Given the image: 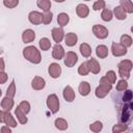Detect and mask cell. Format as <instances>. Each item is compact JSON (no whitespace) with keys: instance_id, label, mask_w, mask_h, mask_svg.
<instances>
[{"instance_id":"6da1fadb","label":"cell","mask_w":133,"mask_h":133,"mask_svg":"<svg viewBox=\"0 0 133 133\" xmlns=\"http://www.w3.org/2000/svg\"><path fill=\"white\" fill-rule=\"evenodd\" d=\"M23 56H24L25 59H27L28 61H30L31 63H34V64L39 63L41 60H42L41 52L34 46H28V47H26L23 50Z\"/></svg>"},{"instance_id":"7a4b0ae2","label":"cell","mask_w":133,"mask_h":133,"mask_svg":"<svg viewBox=\"0 0 133 133\" xmlns=\"http://www.w3.org/2000/svg\"><path fill=\"white\" fill-rule=\"evenodd\" d=\"M111 89H112V84L104 76V77H102L100 79V85L96 88V91H95L96 97L99 98V99H103V98H105L109 94V91Z\"/></svg>"},{"instance_id":"3957f363","label":"cell","mask_w":133,"mask_h":133,"mask_svg":"<svg viewBox=\"0 0 133 133\" xmlns=\"http://www.w3.org/2000/svg\"><path fill=\"white\" fill-rule=\"evenodd\" d=\"M132 66H133V63L129 59H124L117 64L118 75L122 77V79H126L127 80L130 77V72L132 70Z\"/></svg>"},{"instance_id":"277c9868","label":"cell","mask_w":133,"mask_h":133,"mask_svg":"<svg viewBox=\"0 0 133 133\" xmlns=\"http://www.w3.org/2000/svg\"><path fill=\"white\" fill-rule=\"evenodd\" d=\"M47 107L52 113H56L59 110V99L55 94L49 95L47 98Z\"/></svg>"},{"instance_id":"5b68a950","label":"cell","mask_w":133,"mask_h":133,"mask_svg":"<svg viewBox=\"0 0 133 133\" xmlns=\"http://www.w3.org/2000/svg\"><path fill=\"white\" fill-rule=\"evenodd\" d=\"M133 109V104L132 102H128L125 103V106L122 109V113H121V121L124 124H127L128 122L131 121V112Z\"/></svg>"},{"instance_id":"8992f818","label":"cell","mask_w":133,"mask_h":133,"mask_svg":"<svg viewBox=\"0 0 133 133\" xmlns=\"http://www.w3.org/2000/svg\"><path fill=\"white\" fill-rule=\"evenodd\" d=\"M92 33L95 34L96 37H98L100 39H104V38H106L108 36L109 31L105 26L96 24V25L92 26Z\"/></svg>"},{"instance_id":"52a82bcc","label":"cell","mask_w":133,"mask_h":133,"mask_svg":"<svg viewBox=\"0 0 133 133\" xmlns=\"http://www.w3.org/2000/svg\"><path fill=\"white\" fill-rule=\"evenodd\" d=\"M111 53L115 57H121V56H124L127 54V48L124 47L121 43H112Z\"/></svg>"},{"instance_id":"ba28073f","label":"cell","mask_w":133,"mask_h":133,"mask_svg":"<svg viewBox=\"0 0 133 133\" xmlns=\"http://www.w3.org/2000/svg\"><path fill=\"white\" fill-rule=\"evenodd\" d=\"M63 57H64L63 62H64V64H65L68 68L74 66V65L76 64V62L78 61V56H77V54H76L75 52H73V51H69L66 54H64Z\"/></svg>"},{"instance_id":"9c48e42d","label":"cell","mask_w":133,"mask_h":133,"mask_svg":"<svg viewBox=\"0 0 133 133\" xmlns=\"http://www.w3.org/2000/svg\"><path fill=\"white\" fill-rule=\"evenodd\" d=\"M28 20L33 25H39V24L43 23V15L41 12H38V11L32 10L28 15Z\"/></svg>"},{"instance_id":"30bf717a","label":"cell","mask_w":133,"mask_h":133,"mask_svg":"<svg viewBox=\"0 0 133 133\" xmlns=\"http://www.w3.org/2000/svg\"><path fill=\"white\" fill-rule=\"evenodd\" d=\"M51 34L56 44H59L64 37V31H63L62 27H54L51 31Z\"/></svg>"},{"instance_id":"8fae6325","label":"cell","mask_w":133,"mask_h":133,"mask_svg":"<svg viewBox=\"0 0 133 133\" xmlns=\"http://www.w3.org/2000/svg\"><path fill=\"white\" fill-rule=\"evenodd\" d=\"M48 73H49V75H50L52 78L56 79V78H58V77L60 76V74H61V68H60V65H59L58 63L52 62V63L49 65V68H48Z\"/></svg>"},{"instance_id":"7c38bea8","label":"cell","mask_w":133,"mask_h":133,"mask_svg":"<svg viewBox=\"0 0 133 133\" xmlns=\"http://www.w3.org/2000/svg\"><path fill=\"white\" fill-rule=\"evenodd\" d=\"M87 66H88V70L89 72H91L92 74H99L100 71H101V66H100V63L98 62V60L96 58H89L87 61Z\"/></svg>"},{"instance_id":"4fadbf2b","label":"cell","mask_w":133,"mask_h":133,"mask_svg":"<svg viewBox=\"0 0 133 133\" xmlns=\"http://www.w3.org/2000/svg\"><path fill=\"white\" fill-rule=\"evenodd\" d=\"M64 49L63 47L60 45V44H56L54 47H53V51H52V57L56 60H59V59H62L63 56H64Z\"/></svg>"},{"instance_id":"5bb4252c","label":"cell","mask_w":133,"mask_h":133,"mask_svg":"<svg viewBox=\"0 0 133 133\" xmlns=\"http://www.w3.org/2000/svg\"><path fill=\"white\" fill-rule=\"evenodd\" d=\"M46 85V81L43 77H39V76H35L32 81H31V87L35 90H41L45 87Z\"/></svg>"},{"instance_id":"9a60e30c","label":"cell","mask_w":133,"mask_h":133,"mask_svg":"<svg viewBox=\"0 0 133 133\" xmlns=\"http://www.w3.org/2000/svg\"><path fill=\"white\" fill-rule=\"evenodd\" d=\"M63 38H64L65 45L69 46V47H74L77 44V42H78V36L74 32H69V33L64 34V37Z\"/></svg>"},{"instance_id":"2e32d148","label":"cell","mask_w":133,"mask_h":133,"mask_svg":"<svg viewBox=\"0 0 133 133\" xmlns=\"http://www.w3.org/2000/svg\"><path fill=\"white\" fill-rule=\"evenodd\" d=\"M62 96H63V98H64V100H65L66 102H73V101L75 100V97H76L74 89H73L70 85H66V86L63 88Z\"/></svg>"},{"instance_id":"e0dca14e","label":"cell","mask_w":133,"mask_h":133,"mask_svg":"<svg viewBox=\"0 0 133 133\" xmlns=\"http://www.w3.org/2000/svg\"><path fill=\"white\" fill-rule=\"evenodd\" d=\"M34 38H35V32L32 29H26V30L23 31V33H22L23 43H25V44L31 43V42L34 41Z\"/></svg>"},{"instance_id":"ac0fdd59","label":"cell","mask_w":133,"mask_h":133,"mask_svg":"<svg viewBox=\"0 0 133 133\" xmlns=\"http://www.w3.org/2000/svg\"><path fill=\"white\" fill-rule=\"evenodd\" d=\"M4 123L9 126L10 128H16L17 125V121L15 119V117L12 116V114L9 112V110H5L4 111Z\"/></svg>"},{"instance_id":"d6986e66","label":"cell","mask_w":133,"mask_h":133,"mask_svg":"<svg viewBox=\"0 0 133 133\" xmlns=\"http://www.w3.org/2000/svg\"><path fill=\"white\" fill-rule=\"evenodd\" d=\"M76 12H77L78 17L84 19V18H86V17L88 16V14H89V8H88L87 5L81 3V4H78V5H77V7H76Z\"/></svg>"},{"instance_id":"ffe728a7","label":"cell","mask_w":133,"mask_h":133,"mask_svg":"<svg viewBox=\"0 0 133 133\" xmlns=\"http://www.w3.org/2000/svg\"><path fill=\"white\" fill-rule=\"evenodd\" d=\"M112 14H113V16L117 20H125L127 18V12L125 11V9L121 5L115 6L114 9H113V11H112Z\"/></svg>"},{"instance_id":"44dd1931","label":"cell","mask_w":133,"mask_h":133,"mask_svg":"<svg viewBox=\"0 0 133 133\" xmlns=\"http://www.w3.org/2000/svg\"><path fill=\"white\" fill-rule=\"evenodd\" d=\"M78 90H79V94H80L81 96H83V97L89 95V92H90V85H89V83L86 82V81L81 82V83L79 84Z\"/></svg>"},{"instance_id":"7402d4cb","label":"cell","mask_w":133,"mask_h":133,"mask_svg":"<svg viewBox=\"0 0 133 133\" xmlns=\"http://www.w3.org/2000/svg\"><path fill=\"white\" fill-rule=\"evenodd\" d=\"M108 48L105 45H99L96 48V54L99 58H106L108 56Z\"/></svg>"},{"instance_id":"603a6c76","label":"cell","mask_w":133,"mask_h":133,"mask_svg":"<svg viewBox=\"0 0 133 133\" xmlns=\"http://www.w3.org/2000/svg\"><path fill=\"white\" fill-rule=\"evenodd\" d=\"M15 105V102L12 100V98H9V97H5L3 98V100L1 101V107L4 109V110H10Z\"/></svg>"},{"instance_id":"cb8c5ba5","label":"cell","mask_w":133,"mask_h":133,"mask_svg":"<svg viewBox=\"0 0 133 133\" xmlns=\"http://www.w3.org/2000/svg\"><path fill=\"white\" fill-rule=\"evenodd\" d=\"M70 21V17L68 14L65 12H60L58 16H57V23L60 27H64Z\"/></svg>"},{"instance_id":"d4e9b609","label":"cell","mask_w":133,"mask_h":133,"mask_svg":"<svg viewBox=\"0 0 133 133\" xmlns=\"http://www.w3.org/2000/svg\"><path fill=\"white\" fill-rule=\"evenodd\" d=\"M79 50H80V53L82 54V56L83 57H89L90 55H91V48H90V46L88 45V44H86V43H82L81 45H80V48H79Z\"/></svg>"},{"instance_id":"484cf974","label":"cell","mask_w":133,"mask_h":133,"mask_svg":"<svg viewBox=\"0 0 133 133\" xmlns=\"http://www.w3.org/2000/svg\"><path fill=\"white\" fill-rule=\"evenodd\" d=\"M119 4L127 14L133 12V3L131 0H119Z\"/></svg>"},{"instance_id":"4316f807","label":"cell","mask_w":133,"mask_h":133,"mask_svg":"<svg viewBox=\"0 0 133 133\" xmlns=\"http://www.w3.org/2000/svg\"><path fill=\"white\" fill-rule=\"evenodd\" d=\"M15 115L17 116V119L19 121V123H20V124H22V125H25V124L28 122L26 114H25L24 112H22V111L20 110V108H19V107H17V108H16V110H15Z\"/></svg>"},{"instance_id":"83f0119b","label":"cell","mask_w":133,"mask_h":133,"mask_svg":"<svg viewBox=\"0 0 133 133\" xmlns=\"http://www.w3.org/2000/svg\"><path fill=\"white\" fill-rule=\"evenodd\" d=\"M54 125H55V127H56L58 130H61V131L66 130V129H68V127H69L68 122H66L64 118H61V117L56 118V119H55V122H54Z\"/></svg>"},{"instance_id":"f1b7e54d","label":"cell","mask_w":133,"mask_h":133,"mask_svg":"<svg viewBox=\"0 0 133 133\" xmlns=\"http://www.w3.org/2000/svg\"><path fill=\"white\" fill-rule=\"evenodd\" d=\"M36 5L44 11H48L51 8V1L50 0H37Z\"/></svg>"},{"instance_id":"f546056e","label":"cell","mask_w":133,"mask_h":133,"mask_svg":"<svg viewBox=\"0 0 133 133\" xmlns=\"http://www.w3.org/2000/svg\"><path fill=\"white\" fill-rule=\"evenodd\" d=\"M38 45H39L41 50H43V51H48V50L50 49V47H51V42H50V39L47 38V37H42V38L39 39V42H38Z\"/></svg>"},{"instance_id":"4dcf8cb0","label":"cell","mask_w":133,"mask_h":133,"mask_svg":"<svg viewBox=\"0 0 133 133\" xmlns=\"http://www.w3.org/2000/svg\"><path fill=\"white\" fill-rule=\"evenodd\" d=\"M101 18H102L103 21L109 22V21L112 20L113 14H112V11H111L110 9H108V8H103V9H102V14H101Z\"/></svg>"},{"instance_id":"1f68e13d","label":"cell","mask_w":133,"mask_h":133,"mask_svg":"<svg viewBox=\"0 0 133 133\" xmlns=\"http://www.w3.org/2000/svg\"><path fill=\"white\" fill-rule=\"evenodd\" d=\"M121 44L126 48L131 47L132 46V37L128 34H123L121 36Z\"/></svg>"},{"instance_id":"d6a6232c","label":"cell","mask_w":133,"mask_h":133,"mask_svg":"<svg viewBox=\"0 0 133 133\" xmlns=\"http://www.w3.org/2000/svg\"><path fill=\"white\" fill-rule=\"evenodd\" d=\"M89 129H90V131H92V132H95V133H98V132H100V131L103 129V124H102V122H100V121H96V122H94V123L89 126Z\"/></svg>"},{"instance_id":"836d02e7","label":"cell","mask_w":133,"mask_h":133,"mask_svg":"<svg viewBox=\"0 0 133 133\" xmlns=\"http://www.w3.org/2000/svg\"><path fill=\"white\" fill-rule=\"evenodd\" d=\"M88 73H89V70H88V66H87V62L84 61L78 68V74L81 75V76H86V75H88Z\"/></svg>"},{"instance_id":"e575fe53","label":"cell","mask_w":133,"mask_h":133,"mask_svg":"<svg viewBox=\"0 0 133 133\" xmlns=\"http://www.w3.org/2000/svg\"><path fill=\"white\" fill-rule=\"evenodd\" d=\"M128 130V126L126 124H115L112 127V132L113 133H119V132H124Z\"/></svg>"},{"instance_id":"d590c367","label":"cell","mask_w":133,"mask_h":133,"mask_svg":"<svg viewBox=\"0 0 133 133\" xmlns=\"http://www.w3.org/2000/svg\"><path fill=\"white\" fill-rule=\"evenodd\" d=\"M16 95V83H15V80H12L9 84V86L7 87V90H6V96L9 97V98H14Z\"/></svg>"},{"instance_id":"8d00e7d4","label":"cell","mask_w":133,"mask_h":133,"mask_svg":"<svg viewBox=\"0 0 133 133\" xmlns=\"http://www.w3.org/2000/svg\"><path fill=\"white\" fill-rule=\"evenodd\" d=\"M18 107H19L20 110H21L22 112H24L25 114L29 113V111H30V104H29L28 101H22V102L19 104Z\"/></svg>"},{"instance_id":"74e56055","label":"cell","mask_w":133,"mask_h":133,"mask_svg":"<svg viewBox=\"0 0 133 133\" xmlns=\"http://www.w3.org/2000/svg\"><path fill=\"white\" fill-rule=\"evenodd\" d=\"M52 17H53V14L50 10L44 11V14H43V24H45V25L50 24L51 21H52Z\"/></svg>"},{"instance_id":"f35d334b","label":"cell","mask_w":133,"mask_h":133,"mask_svg":"<svg viewBox=\"0 0 133 133\" xmlns=\"http://www.w3.org/2000/svg\"><path fill=\"white\" fill-rule=\"evenodd\" d=\"M127 88H128V82H127L126 79H121L116 83V90L123 91V90H126Z\"/></svg>"},{"instance_id":"ab89813d","label":"cell","mask_w":133,"mask_h":133,"mask_svg":"<svg viewBox=\"0 0 133 133\" xmlns=\"http://www.w3.org/2000/svg\"><path fill=\"white\" fill-rule=\"evenodd\" d=\"M105 5H106V3L104 0H97L92 5V9L94 10H101V9L105 8Z\"/></svg>"},{"instance_id":"60d3db41","label":"cell","mask_w":133,"mask_h":133,"mask_svg":"<svg viewBox=\"0 0 133 133\" xmlns=\"http://www.w3.org/2000/svg\"><path fill=\"white\" fill-rule=\"evenodd\" d=\"M3 4L7 8H15L19 4V0H3Z\"/></svg>"},{"instance_id":"b9f144b4","label":"cell","mask_w":133,"mask_h":133,"mask_svg":"<svg viewBox=\"0 0 133 133\" xmlns=\"http://www.w3.org/2000/svg\"><path fill=\"white\" fill-rule=\"evenodd\" d=\"M105 77L110 81V83H111V84L115 83V81H116V74H115V72H114V71H108V72L106 73Z\"/></svg>"},{"instance_id":"7bdbcfd3","label":"cell","mask_w":133,"mask_h":133,"mask_svg":"<svg viewBox=\"0 0 133 133\" xmlns=\"http://www.w3.org/2000/svg\"><path fill=\"white\" fill-rule=\"evenodd\" d=\"M123 100H124L125 103L131 102V100H132V91H131L130 89H126L125 95H124V97H123Z\"/></svg>"},{"instance_id":"ee69618b","label":"cell","mask_w":133,"mask_h":133,"mask_svg":"<svg viewBox=\"0 0 133 133\" xmlns=\"http://www.w3.org/2000/svg\"><path fill=\"white\" fill-rule=\"evenodd\" d=\"M7 78H8L7 74L4 71H1L0 72V84H4L7 81Z\"/></svg>"},{"instance_id":"f6af8a7d","label":"cell","mask_w":133,"mask_h":133,"mask_svg":"<svg viewBox=\"0 0 133 133\" xmlns=\"http://www.w3.org/2000/svg\"><path fill=\"white\" fill-rule=\"evenodd\" d=\"M1 132L2 133H10L11 132V129H10V127L9 126H3L2 128H1Z\"/></svg>"},{"instance_id":"bcb514c9","label":"cell","mask_w":133,"mask_h":133,"mask_svg":"<svg viewBox=\"0 0 133 133\" xmlns=\"http://www.w3.org/2000/svg\"><path fill=\"white\" fill-rule=\"evenodd\" d=\"M4 69H5L4 60H3V58H1V57H0V72H1V71H4Z\"/></svg>"},{"instance_id":"7dc6e473","label":"cell","mask_w":133,"mask_h":133,"mask_svg":"<svg viewBox=\"0 0 133 133\" xmlns=\"http://www.w3.org/2000/svg\"><path fill=\"white\" fill-rule=\"evenodd\" d=\"M0 123H4V111L0 110Z\"/></svg>"},{"instance_id":"c3c4849f","label":"cell","mask_w":133,"mask_h":133,"mask_svg":"<svg viewBox=\"0 0 133 133\" xmlns=\"http://www.w3.org/2000/svg\"><path fill=\"white\" fill-rule=\"evenodd\" d=\"M55 2H58V3H61V2H64L65 0H54Z\"/></svg>"},{"instance_id":"681fc988","label":"cell","mask_w":133,"mask_h":133,"mask_svg":"<svg viewBox=\"0 0 133 133\" xmlns=\"http://www.w3.org/2000/svg\"><path fill=\"white\" fill-rule=\"evenodd\" d=\"M1 95H2V90L0 89V97H1Z\"/></svg>"},{"instance_id":"f907efd6","label":"cell","mask_w":133,"mask_h":133,"mask_svg":"<svg viewBox=\"0 0 133 133\" xmlns=\"http://www.w3.org/2000/svg\"><path fill=\"white\" fill-rule=\"evenodd\" d=\"M85 1H90V0H85Z\"/></svg>"}]
</instances>
